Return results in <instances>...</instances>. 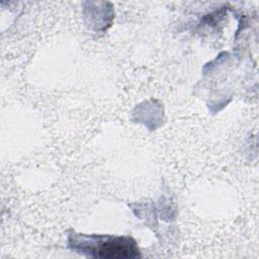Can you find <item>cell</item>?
I'll return each mask as SVG.
<instances>
[{
	"label": "cell",
	"mask_w": 259,
	"mask_h": 259,
	"mask_svg": "<svg viewBox=\"0 0 259 259\" xmlns=\"http://www.w3.org/2000/svg\"><path fill=\"white\" fill-rule=\"evenodd\" d=\"M68 248L78 254L101 259H134L141 257L138 244L128 236L87 235L70 232Z\"/></svg>",
	"instance_id": "cell-1"
}]
</instances>
